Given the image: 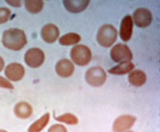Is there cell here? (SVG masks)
Returning <instances> with one entry per match:
<instances>
[{"label": "cell", "instance_id": "1", "mask_svg": "<svg viewBox=\"0 0 160 132\" xmlns=\"http://www.w3.org/2000/svg\"><path fill=\"white\" fill-rule=\"evenodd\" d=\"M2 43L4 47L9 50H21L28 43L26 33L20 28L7 29L3 33Z\"/></svg>", "mask_w": 160, "mask_h": 132}, {"label": "cell", "instance_id": "2", "mask_svg": "<svg viewBox=\"0 0 160 132\" xmlns=\"http://www.w3.org/2000/svg\"><path fill=\"white\" fill-rule=\"evenodd\" d=\"M118 38V30L113 25L104 24L98 29L97 41L103 48H111L114 45Z\"/></svg>", "mask_w": 160, "mask_h": 132}, {"label": "cell", "instance_id": "3", "mask_svg": "<svg viewBox=\"0 0 160 132\" xmlns=\"http://www.w3.org/2000/svg\"><path fill=\"white\" fill-rule=\"evenodd\" d=\"M70 56L73 64L78 66H86L92 60V52L88 46L77 44L72 47Z\"/></svg>", "mask_w": 160, "mask_h": 132}, {"label": "cell", "instance_id": "4", "mask_svg": "<svg viewBox=\"0 0 160 132\" xmlns=\"http://www.w3.org/2000/svg\"><path fill=\"white\" fill-rule=\"evenodd\" d=\"M85 80L90 87H101L107 80V74L102 67L93 66L86 71Z\"/></svg>", "mask_w": 160, "mask_h": 132}, {"label": "cell", "instance_id": "5", "mask_svg": "<svg viewBox=\"0 0 160 132\" xmlns=\"http://www.w3.org/2000/svg\"><path fill=\"white\" fill-rule=\"evenodd\" d=\"M111 59L115 63H122V62L132 61L133 53L128 46L124 43H118L111 49L110 51Z\"/></svg>", "mask_w": 160, "mask_h": 132}, {"label": "cell", "instance_id": "6", "mask_svg": "<svg viewBox=\"0 0 160 132\" xmlns=\"http://www.w3.org/2000/svg\"><path fill=\"white\" fill-rule=\"evenodd\" d=\"M45 61L44 52L39 48H31L24 55V62L27 65L33 69L41 67Z\"/></svg>", "mask_w": 160, "mask_h": 132}, {"label": "cell", "instance_id": "7", "mask_svg": "<svg viewBox=\"0 0 160 132\" xmlns=\"http://www.w3.org/2000/svg\"><path fill=\"white\" fill-rule=\"evenodd\" d=\"M133 22L139 28L148 27L153 21V15L149 9L146 8H138L133 13Z\"/></svg>", "mask_w": 160, "mask_h": 132}, {"label": "cell", "instance_id": "8", "mask_svg": "<svg viewBox=\"0 0 160 132\" xmlns=\"http://www.w3.org/2000/svg\"><path fill=\"white\" fill-rule=\"evenodd\" d=\"M25 68L21 64L12 63L5 68V75L11 82H19L25 76Z\"/></svg>", "mask_w": 160, "mask_h": 132}, {"label": "cell", "instance_id": "9", "mask_svg": "<svg viewBox=\"0 0 160 132\" xmlns=\"http://www.w3.org/2000/svg\"><path fill=\"white\" fill-rule=\"evenodd\" d=\"M136 122V117L131 115H123L115 119L112 124V130L116 132H125L130 130Z\"/></svg>", "mask_w": 160, "mask_h": 132}, {"label": "cell", "instance_id": "10", "mask_svg": "<svg viewBox=\"0 0 160 132\" xmlns=\"http://www.w3.org/2000/svg\"><path fill=\"white\" fill-rule=\"evenodd\" d=\"M134 32V22L131 15H126L122 19L119 27V37L124 42L131 40Z\"/></svg>", "mask_w": 160, "mask_h": 132}, {"label": "cell", "instance_id": "11", "mask_svg": "<svg viewBox=\"0 0 160 132\" xmlns=\"http://www.w3.org/2000/svg\"><path fill=\"white\" fill-rule=\"evenodd\" d=\"M90 0H63L65 9L73 14L81 13L88 8Z\"/></svg>", "mask_w": 160, "mask_h": 132}, {"label": "cell", "instance_id": "12", "mask_svg": "<svg viewBox=\"0 0 160 132\" xmlns=\"http://www.w3.org/2000/svg\"><path fill=\"white\" fill-rule=\"evenodd\" d=\"M55 71L58 76L63 78H70L74 72V64L67 58L61 59L57 62L55 66Z\"/></svg>", "mask_w": 160, "mask_h": 132}, {"label": "cell", "instance_id": "13", "mask_svg": "<svg viewBox=\"0 0 160 132\" xmlns=\"http://www.w3.org/2000/svg\"><path fill=\"white\" fill-rule=\"evenodd\" d=\"M41 37L46 43H54L59 37V29L52 23L46 24L41 29Z\"/></svg>", "mask_w": 160, "mask_h": 132}, {"label": "cell", "instance_id": "14", "mask_svg": "<svg viewBox=\"0 0 160 132\" xmlns=\"http://www.w3.org/2000/svg\"><path fill=\"white\" fill-rule=\"evenodd\" d=\"M13 113L17 118L21 120H26L32 116L33 107L28 102L20 101L14 106Z\"/></svg>", "mask_w": 160, "mask_h": 132}, {"label": "cell", "instance_id": "15", "mask_svg": "<svg viewBox=\"0 0 160 132\" xmlns=\"http://www.w3.org/2000/svg\"><path fill=\"white\" fill-rule=\"evenodd\" d=\"M128 82L134 87H142L147 82V75L142 70H133L128 73Z\"/></svg>", "mask_w": 160, "mask_h": 132}, {"label": "cell", "instance_id": "16", "mask_svg": "<svg viewBox=\"0 0 160 132\" xmlns=\"http://www.w3.org/2000/svg\"><path fill=\"white\" fill-rule=\"evenodd\" d=\"M134 69V64L131 61L122 62L119 63L116 66H113L108 71V72L112 75H117V76H121V75H126L128 74L131 71Z\"/></svg>", "mask_w": 160, "mask_h": 132}, {"label": "cell", "instance_id": "17", "mask_svg": "<svg viewBox=\"0 0 160 132\" xmlns=\"http://www.w3.org/2000/svg\"><path fill=\"white\" fill-rule=\"evenodd\" d=\"M51 119V115L49 113L44 114L43 116H42L39 119H37L36 122H33L31 125L28 128V131L29 132H40L42 130H44L45 127H47L48 123L50 122Z\"/></svg>", "mask_w": 160, "mask_h": 132}, {"label": "cell", "instance_id": "18", "mask_svg": "<svg viewBox=\"0 0 160 132\" xmlns=\"http://www.w3.org/2000/svg\"><path fill=\"white\" fill-rule=\"evenodd\" d=\"M81 40H82V37L79 34L71 32V33L63 35L58 39V42L61 46H74L77 45Z\"/></svg>", "mask_w": 160, "mask_h": 132}, {"label": "cell", "instance_id": "19", "mask_svg": "<svg viewBox=\"0 0 160 132\" xmlns=\"http://www.w3.org/2000/svg\"><path fill=\"white\" fill-rule=\"evenodd\" d=\"M26 10L31 14L40 13L44 6L43 0H24Z\"/></svg>", "mask_w": 160, "mask_h": 132}, {"label": "cell", "instance_id": "20", "mask_svg": "<svg viewBox=\"0 0 160 132\" xmlns=\"http://www.w3.org/2000/svg\"><path fill=\"white\" fill-rule=\"evenodd\" d=\"M55 120L58 122L68 124V125H76L79 122L78 117L74 116L73 114H71V113H66V114L55 116Z\"/></svg>", "mask_w": 160, "mask_h": 132}, {"label": "cell", "instance_id": "21", "mask_svg": "<svg viewBox=\"0 0 160 132\" xmlns=\"http://www.w3.org/2000/svg\"><path fill=\"white\" fill-rule=\"evenodd\" d=\"M12 12L6 7H0V25L5 24L10 20Z\"/></svg>", "mask_w": 160, "mask_h": 132}, {"label": "cell", "instance_id": "22", "mask_svg": "<svg viewBox=\"0 0 160 132\" xmlns=\"http://www.w3.org/2000/svg\"><path fill=\"white\" fill-rule=\"evenodd\" d=\"M0 88H4V89H8V90H12L14 87L12 84V82L7 79L6 78L0 76Z\"/></svg>", "mask_w": 160, "mask_h": 132}, {"label": "cell", "instance_id": "23", "mask_svg": "<svg viewBox=\"0 0 160 132\" xmlns=\"http://www.w3.org/2000/svg\"><path fill=\"white\" fill-rule=\"evenodd\" d=\"M48 131L49 132H67V128L65 127L64 125L57 123V124H54V125H52V126H51V127L49 128Z\"/></svg>", "mask_w": 160, "mask_h": 132}, {"label": "cell", "instance_id": "24", "mask_svg": "<svg viewBox=\"0 0 160 132\" xmlns=\"http://www.w3.org/2000/svg\"><path fill=\"white\" fill-rule=\"evenodd\" d=\"M6 4L14 8H20L22 5V0H5Z\"/></svg>", "mask_w": 160, "mask_h": 132}, {"label": "cell", "instance_id": "25", "mask_svg": "<svg viewBox=\"0 0 160 132\" xmlns=\"http://www.w3.org/2000/svg\"><path fill=\"white\" fill-rule=\"evenodd\" d=\"M5 60H4V58H3L2 56H0V72L4 71V69H5Z\"/></svg>", "mask_w": 160, "mask_h": 132}, {"label": "cell", "instance_id": "26", "mask_svg": "<svg viewBox=\"0 0 160 132\" xmlns=\"http://www.w3.org/2000/svg\"><path fill=\"white\" fill-rule=\"evenodd\" d=\"M48 1H49V0H48Z\"/></svg>", "mask_w": 160, "mask_h": 132}]
</instances>
